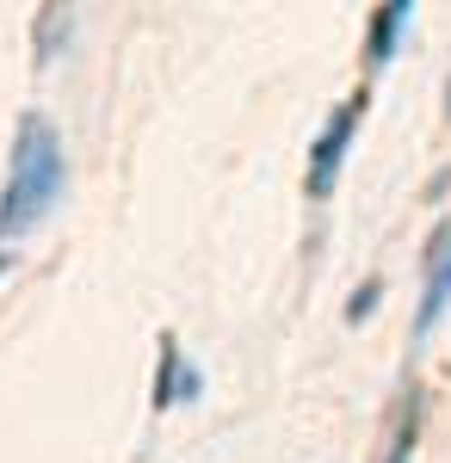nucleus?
I'll use <instances>...</instances> for the list:
<instances>
[{
    "instance_id": "1",
    "label": "nucleus",
    "mask_w": 451,
    "mask_h": 463,
    "mask_svg": "<svg viewBox=\"0 0 451 463\" xmlns=\"http://www.w3.org/2000/svg\"><path fill=\"white\" fill-rule=\"evenodd\" d=\"M69 192V155L62 137L43 111H25L13 130V155H6V185H0V241L32 235L43 216L62 204Z\"/></svg>"
},
{
    "instance_id": "2",
    "label": "nucleus",
    "mask_w": 451,
    "mask_h": 463,
    "mask_svg": "<svg viewBox=\"0 0 451 463\" xmlns=\"http://www.w3.org/2000/svg\"><path fill=\"white\" fill-rule=\"evenodd\" d=\"M365 106H371V93H352V99H341V106L328 111V124H321V137L310 148V198H328L341 185V167H347L352 143H359Z\"/></svg>"
},
{
    "instance_id": "3",
    "label": "nucleus",
    "mask_w": 451,
    "mask_h": 463,
    "mask_svg": "<svg viewBox=\"0 0 451 463\" xmlns=\"http://www.w3.org/2000/svg\"><path fill=\"white\" fill-rule=\"evenodd\" d=\"M446 303H451V222H439L433 241H427V266H420V309H415V334L420 340L439 327Z\"/></svg>"
},
{
    "instance_id": "4",
    "label": "nucleus",
    "mask_w": 451,
    "mask_h": 463,
    "mask_svg": "<svg viewBox=\"0 0 451 463\" xmlns=\"http://www.w3.org/2000/svg\"><path fill=\"white\" fill-rule=\"evenodd\" d=\"M205 390V377H198V364H186L179 358V340L174 334H161V364H155V414H168L179 402H198Z\"/></svg>"
},
{
    "instance_id": "5",
    "label": "nucleus",
    "mask_w": 451,
    "mask_h": 463,
    "mask_svg": "<svg viewBox=\"0 0 451 463\" xmlns=\"http://www.w3.org/2000/svg\"><path fill=\"white\" fill-rule=\"evenodd\" d=\"M408 13H415V0H383L378 13H371V37H365L371 74H383L396 62V50H402V37H408Z\"/></svg>"
},
{
    "instance_id": "6",
    "label": "nucleus",
    "mask_w": 451,
    "mask_h": 463,
    "mask_svg": "<svg viewBox=\"0 0 451 463\" xmlns=\"http://www.w3.org/2000/svg\"><path fill=\"white\" fill-rule=\"evenodd\" d=\"M69 32H74V0H43L37 6V32H32V62L50 69L62 50H69Z\"/></svg>"
},
{
    "instance_id": "7",
    "label": "nucleus",
    "mask_w": 451,
    "mask_h": 463,
    "mask_svg": "<svg viewBox=\"0 0 451 463\" xmlns=\"http://www.w3.org/2000/svg\"><path fill=\"white\" fill-rule=\"evenodd\" d=\"M415 439H420V383H402V395H396V420H389V451H383V463H408V458H415Z\"/></svg>"
},
{
    "instance_id": "8",
    "label": "nucleus",
    "mask_w": 451,
    "mask_h": 463,
    "mask_svg": "<svg viewBox=\"0 0 451 463\" xmlns=\"http://www.w3.org/2000/svg\"><path fill=\"white\" fill-rule=\"evenodd\" d=\"M378 303H383V279H365V285L347 297V321H352V327H359V321H371Z\"/></svg>"
},
{
    "instance_id": "9",
    "label": "nucleus",
    "mask_w": 451,
    "mask_h": 463,
    "mask_svg": "<svg viewBox=\"0 0 451 463\" xmlns=\"http://www.w3.org/2000/svg\"><path fill=\"white\" fill-rule=\"evenodd\" d=\"M0 272H6V253H0Z\"/></svg>"
}]
</instances>
